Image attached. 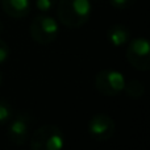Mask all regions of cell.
<instances>
[{"label":"cell","mask_w":150,"mask_h":150,"mask_svg":"<svg viewBox=\"0 0 150 150\" xmlns=\"http://www.w3.org/2000/svg\"><path fill=\"white\" fill-rule=\"evenodd\" d=\"M91 0H59L57 4L58 20L71 29L80 28L90 20Z\"/></svg>","instance_id":"obj_1"},{"label":"cell","mask_w":150,"mask_h":150,"mask_svg":"<svg viewBox=\"0 0 150 150\" xmlns=\"http://www.w3.org/2000/svg\"><path fill=\"white\" fill-rule=\"evenodd\" d=\"M65 134L55 124H45L37 128L30 137V150H62Z\"/></svg>","instance_id":"obj_2"},{"label":"cell","mask_w":150,"mask_h":150,"mask_svg":"<svg viewBox=\"0 0 150 150\" xmlns=\"http://www.w3.org/2000/svg\"><path fill=\"white\" fill-rule=\"evenodd\" d=\"M30 36L37 44L49 45L55 41L59 32V26L55 18L47 15H38L30 23Z\"/></svg>","instance_id":"obj_3"},{"label":"cell","mask_w":150,"mask_h":150,"mask_svg":"<svg viewBox=\"0 0 150 150\" xmlns=\"http://www.w3.org/2000/svg\"><path fill=\"white\" fill-rule=\"evenodd\" d=\"M124 75L113 69L100 70L95 76V88L104 96H116L124 91L125 87Z\"/></svg>","instance_id":"obj_4"},{"label":"cell","mask_w":150,"mask_h":150,"mask_svg":"<svg viewBox=\"0 0 150 150\" xmlns=\"http://www.w3.org/2000/svg\"><path fill=\"white\" fill-rule=\"evenodd\" d=\"M127 59L133 69L138 71H148L150 69V45L144 37H137L128 42Z\"/></svg>","instance_id":"obj_5"},{"label":"cell","mask_w":150,"mask_h":150,"mask_svg":"<svg viewBox=\"0 0 150 150\" xmlns=\"http://www.w3.org/2000/svg\"><path fill=\"white\" fill-rule=\"evenodd\" d=\"M116 132V122L105 113H98L88 121V133L96 141H107L113 137Z\"/></svg>","instance_id":"obj_6"},{"label":"cell","mask_w":150,"mask_h":150,"mask_svg":"<svg viewBox=\"0 0 150 150\" xmlns=\"http://www.w3.org/2000/svg\"><path fill=\"white\" fill-rule=\"evenodd\" d=\"M32 125V116L26 112L16 113L8 122V138L11 142L16 145H23L26 142L30 132Z\"/></svg>","instance_id":"obj_7"},{"label":"cell","mask_w":150,"mask_h":150,"mask_svg":"<svg viewBox=\"0 0 150 150\" xmlns=\"http://www.w3.org/2000/svg\"><path fill=\"white\" fill-rule=\"evenodd\" d=\"M1 5L3 11L13 18L26 17L32 8L30 0H1Z\"/></svg>","instance_id":"obj_8"},{"label":"cell","mask_w":150,"mask_h":150,"mask_svg":"<svg viewBox=\"0 0 150 150\" xmlns=\"http://www.w3.org/2000/svg\"><path fill=\"white\" fill-rule=\"evenodd\" d=\"M107 38L112 46H124L130 41V30L124 24H115L107 30Z\"/></svg>","instance_id":"obj_9"},{"label":"cell","mask_w":150,"mask_h":150,"mask_svg":"<svg viewBox=\"0 0 150 150\" xmlns=\"http://www.w3.org/2000/svg\"><path fill=\"white\" fill-rule=\"evenodd\" d=\"M124 91H125V93H127V96H129V98L140 99V98H142L144 93H145V86H144V83L140 82V80L132 79L128 83H125Z\"/></svg>","instance_id":"obj_10"},{"label":"cell","mask_w":150,"mask_h":150,"mask_svg":"<svg viewBox=\"0 0 150 150\" xmlns=\"http://www.w3.org/2000/svg\"><path fill=\"white\" fill-rule=\"evenodd\" d=\"M13 116V108L9 101L0 98V125L8 124Z\"/></svg>","instance_id":"obj_11"},{"label":"cell","mask_w":150,"mask_h":150,"mask_svg":"<svg viewBox=\"0 0 150 150\" xmlns=\"http://www.w3.org/2000/svg\"><path fill=\"white\" fill-rule=\"evenodd\" d=\"M55 7V0H36V8L40 12H50Z\"/></svg>","instance_id":"obj_12"},{"label":"cell","mask_w":150,"mask_h":150,"mask_svg":"<svg viewBox=\"0 0 150 150\" xmlns=\"http://www.w3.org/2000/svg\"><path fill=\"white\" fill-rule=\"evenodd\" d=\"M136 3V0H109V4L116 9H127L132 7Z\"/></svg>","instance_id":"obj_13"},{"label":"cell","mask_w":150,"mask_h":150,"mask_svg":"<svg viewBox=\"0 0 150 150\" xmlns=\"http://www.w3.org/2000/svg\"><path fill=\"white\" fill-rule=\"evenodd\" d=\"M11 55V49L4 40L0 38V63L5 62Z\"/></svg>","instance_id":"obj_14"},{"label":"cell","mask_w":150,"mask_h":150,"mask_svg":"<svg viewBox=\"0 0 150 150\" xmlns=\"http://www.w3.org/2000/svg\"><path fill=\"white\" fill-rule=\"evenodd\" d=\"M3 30H4V25H3V23L0 21V34L3 33Z\"/></svg>","instance_id":"obj_15"},{"label":"cell","mask_w":150,"mask_h":150,"mask_svg":"<svg viewBox=\"0 0 150 150\" xmlns=\"http://www.w3.org/2000/svg\"><path fill=\"white\" fill-rule=\"evenodd\" d=\"M1 84H3V74L0 71V87H1Z\"/></svg>","instance_id":"obj_16"},{"label":"cell","mask_w":150,"mask_h":150,"mask_svg":"<svg viewBox=\"0 0 150 150\" xmlns=\"http://www.w3.org/2000/svg\"><path fill=\"white\" fill-rule=\"evenodd\" d=\"M91 1H101V0H91Z\"/></svg>","instance_id":"obj_17"}]
</instances>
